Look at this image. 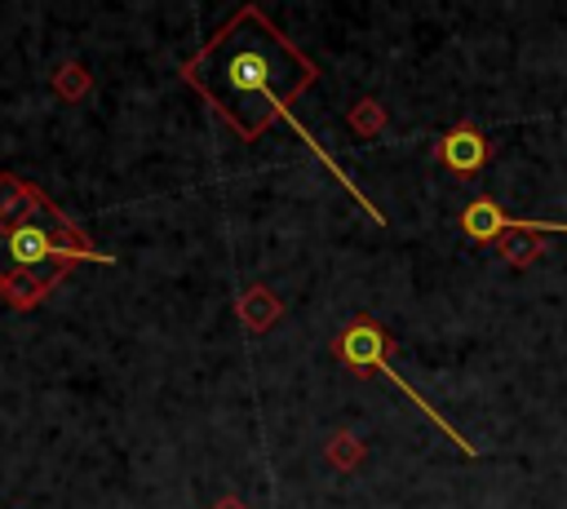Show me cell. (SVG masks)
Here are the masks:
<instances>
[{"instance_id":"obj_1","label":"cell","mask_w":567,"mask_h":509,"mask_svg":"<svg viewBox=\"0 0 567 509\" xmlns=\"http://www.w3.org/2000/svg\"><path fill=\"white\" fill-rule=\"evenodd\" d=\"M182 84L195 89L204 97V106H213L217 120L230 124V133L239 142H261L266 128L275 120H288L301 142L328 164V173L354 195V204L372 217L385 221V212H377V204L354 186V177L341 173V164L306 133V124L292 115V102L319 84V66L310 53H301V44H292L261 4H244L235 9L208 40L204 49H195L182 62Z\"/></svg>"},{"instance_id":"obj_2","label":"cell","mask_w":567,"mask_h":509,"mask_svg":"<svg viewBox=\"0 0 567 509\" xmlns=\"http://www.w3.org/2000/svg\"><path fill=\"white\" fill-rule=\"evenodd\" d=\"M80 261L111 266L115 257L93 248V239L44 199L31 217L0 226V297L13 310H35Z\"/></svg>"},{"instance_id":"obj_3","label":"cell","mask_w":567,"mask_h":509,"mask_svg":"<svg viewBox=\"0 0 567 509\" xmlns=\"http://www.w3.org/2000/svg\"><path fill=\"white\" fill-rule=\"evenodd\" d=\"M394 350H399V345H394V336H390L372 314H354V319L332 336V354H337L354 376H385L399 394H408V398L425 412V420H430L434 429H443V438H452V447H456V451L478 456V447H474V443H470V438H465V434H461V429H456V425H452V420H447V416H443V412H439L421 389H412V381L390 363V359H394Z\"/></svg>"},{"instance_id":"obj_4","label":"cell","mask_w":567,"mask_h":509,"mask_svg":"<svg viewBox=\"0 0 567 509\" xmlns=\"http://www.w3.org/2000/svg\"><path fill=\"white\" fill-rule=\"evenodd\" d=\"M434 159H439L447 173H456V177H474V173L487 168L492 142H487V133H483L478 124L456 120V124L434 142Z\"/></svg>"},{"instance_id":"obj_5","label":"cell","mask_w":567,"mask_h":509,"mask_svg":"<svg viewBox=\"0 0 567 509\" xmlns=\"http://www.w3.org/2000/svg\"><path fill=\"white\" fill-rule=\"evenodd\" d=\"M235 314H239V323H244L252 336H261V332H270V328L284 319V301H279V292H270L266 283H248V288L235 297Z\"/></svg>"},{"instance_id":"obj_6","label":"cell","mask_w":567,"mask_h":509,"mask_svg":"<svg viewBox=\"0 0 567 509\" xmlns=\"http://www.w3.org/2000/svg\"><path fill=\"white\" fill-rule=\"evenodd\" d=\"M44 199H49V195H44L35 181H27V177H18V173H0V226H9V221H18V217H31Z\"/></svg>"},{"instance_id":"obj_7","label":"cell","mask_w":567,"mask_h":509,"mask_svg":"<svg viewBox=\"0 0 567 509\" xmlns=\"http://www.w3.org/2000/svg\"><path fill=\"white\" fill-rule=\"evenodd\" d=\"M49 89H53L62 102H84V97L93 93V71H89L84 62L66 58V62H58V66L49 71Z\"/></svg>"},{"instance_id":"obj_8","label":"cell","mask_w":567,"mask_h":509,"mask_svg":"<svg viewBox=\"0 0 567 509\" xmlns=\"http://www.w3.org/2000/svg\"><path fill=\"white\" fill-rule=\"evenodd\" d=\"M323 456H328V465H332L337 474H350V469H359V465H363V456H368V443H363L354 429H337V434L328 438Z\"/></svg>"},{"instance_id":"obj_9","label":"cell","mask_w":567,"mask_h":509,"mask_svg":"<svg viewBox=\"0 0 567 509\" xmlns=\"http://www.w3.org/2000/svg\"><path fill=\"white\" fill-rule=\"evenodd\" d=\"M346 124H350V133L354 137H363V142H372L385 124H390V111L377 102V97H359L350 111H346Z\"/></svg>"},{"instance_id":"obj_10","label":"cell","mask_w":567,"mask_h":509,"mask_svg":"<svg viewBox=\"0 0 567 509\" xmlns=\"http://www.w3.org/2000/svg\"><path fill=\"white\" fill-rule=\"evenodd\" d=\"M540 252H545V239L532 235V230H514V235L501 239V257H505V266H514V270H527Z\"/></svg>"},{"instance_id":"obj_11","label":"cell","mask_w":567,"mask_h":509,"mask_svg":"<svg viewBox=\"0 0 567 509\" xmlns=\"http://www.w3.org/2000/svg\"><path fill=\"white\" fill-rule=\"evenodd\" d=\"M208 509H248V505H244L239 496H217V500H213Z\"/></svg>"}]
</instances>
